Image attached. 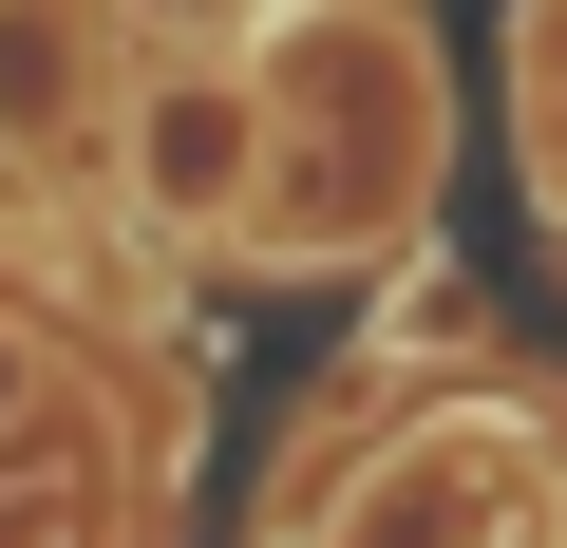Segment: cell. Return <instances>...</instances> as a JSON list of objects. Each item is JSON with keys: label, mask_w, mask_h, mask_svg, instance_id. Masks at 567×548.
Listing matches in <instances>:
<instances>
[{"label": "cell", "mask_w": 567, "mask_h": 548, "mask_svg": "<svg viewBox=\"0 0 567 548\" xmlns=\"http://www.w3.org/2000/svg\"><path fill=\"white\" fill-rule=\"evenodd\" d=\"M95 20H114L133 58H246V39L284 20V0H95Z\"/></svg>", "instance_id": "5"}, {"label": "cell", "mask_w": 567, "mask_h": 548, "mask_svg": "<svg viewBox=\"0 0 567 548\" xmlns=\"http://www.w3.org/2000/svg\"><path fill=\"white\" fill-rule=\"evenodd\" d=\"M246 189H265V76L246 58H133V95H114V208L152 246H227Z\"/></svg>", "instance_id": "3"}, {"label": "cell", "mask_w": 567, "mask_h": 548, "mask_svg": "<svg viewBox=\"0 0 567 548\" xmlns=\"http://www.w3.org/2000/svg\"><path fill=\"white\" fill-rule=\"evenodd\" d=\"M114 95H133V39L95 0H0V170L114 189Z\"/></svg>", "instance_id": "4"}, {"label": "cell", "mask_w": 567, "mask_h": 548, "mask_svg": "<svg viewBox=\"0 0 567 548\" xmlns=\"http://www.w3.org/2000/svg\"><path fill=\"white\" fill-rule=\"evenodd\" d=\"M548 246H567V208H548Z\"/></svg>", "instance_id": "6"}, {"label": "cell", "mask_w": 567, "mask_h": 548, "mask_svg": "<svg viewBox=\"0 0 567 548\" xmlns=\"http://www.w3.org/2000/svg\"><path fill=\"white\" fill-rule=\"evenodd\" d=\"M567 529V473H548V416L511 397H435L379 435V473L322 510V548H548Z\"/></svg>", "instance_id": "2"}, {"label": "cell", "mask_w": 567, "mask_h": 548, "mask_svg": "<svg viewBox=\"0 0 567 548\" xmlns=\"http://www.w3.org/2000/svg\"><path fill=\"white\" fill-rule=\"evenodd\" d=\"M265 76V189L227 227V265L265 285H341V265H398L454 189V58L416 0H284L246 39Z\"/></svg>", "instance_id": "1"}]
</instances>
